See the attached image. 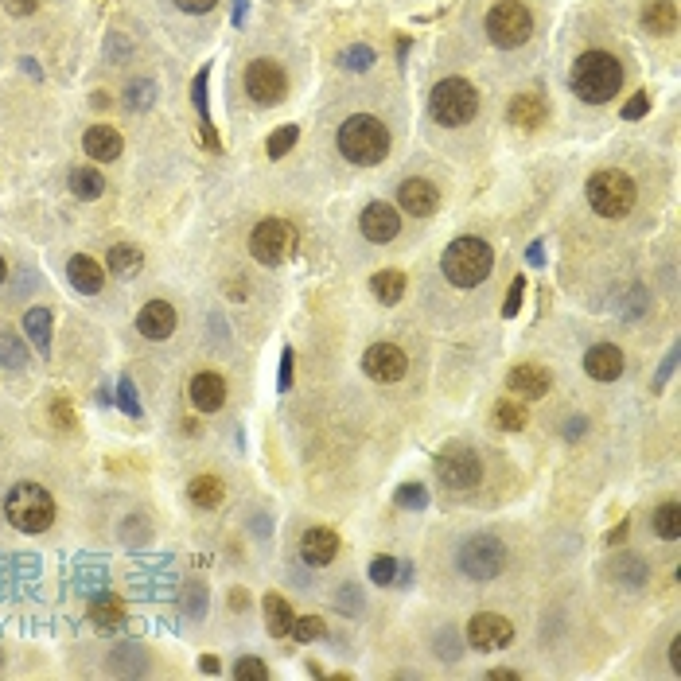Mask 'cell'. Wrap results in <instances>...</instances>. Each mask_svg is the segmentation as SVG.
Here are the masks:
<instances>
[{
    "mask_svg": "<svg viewBox=\"0 0 681 681\" xmlns=\"http://www.w3.org/2000/svg\"><path fill=\"white\" fill-rule=\"evenodd\" d=\"M456 565L471 580H495L506 569V545L495 534H475L456 549Z\"/></svg>",
    "mask_w": 681,
    "mask_h": 681,
    "instance_id": "cell-8",
    "label": "cell"
},
{
    "mask_svg": "<svg viewBox=\"0 0 681 681\" xmlns=\"http://www.w3.org/2000/svg\"><path fill=\"white\" fill-rule=\"evenodd\" d=\"M24 362H28V347L16 339V335H0V366H8V370H24Z\"/></svg>",
    "mask_w": 681,
    "mask_h": 681,
    "instance_id": "cell-37",
    "label": "cell"
},
{
    "mask_svg": "<svg viewBox=\"0 0 681 681\" xmlns=\"http://www.w3.org/2000/svg\"><path fill=\"white\" fill-rule=\"evenodd\" d=\"M522 292H526V277H514V285H510V296H506V308H502V316H518V308H522Z\"/></svg>",
    "mask_w": 681,
    "mask_h": 681,
    "instance_id": "cell-47",
    "label": "cell"
},
{
    "mask_svg": "<svg viewBox=\"0 0 681 681\" xmlns=\"http://www.w3.org/2000/svg\"><path fill=\"white\" fill-rule=\"evenodd\" d=\"M0 4L8 8V16H20V20H24V16H32V12L39 8V0H0Z\"/></svg>",
    "mask_w": 681,
    "mask_h": 681,
    "instance_id": "cell-49",
    "label": "cell"
},
{
    "mask_svg": "<svg viewBox=\"0 0 681 681\" xmlns=\"http://www.w3.org/2000/svg\"><path fill=\"white\" fill-rule=\"evenodd\" d=\"M4 518L20 530V534H43L55 522V499L47 487L39 483H16L4 499Z\"/></svg>",
    "mask_w": 681,
    "mask_h": 681,
    "instance_id": "cell-3",
    "label": "cell"
},
{
    "mask_svg": "<svg viewBox=\"0 0 681 681\" xmlns=\"http://www.w3.org/2000/svg\"><path fill=\"white\" fill-rule=\"evenodd\" d=\"M584 370L596 378V382H615L623 374V351L615 343H596L588 355H584Z\"/></svg>",
    "mask_w": 681,
    "mask_h": 681,
    "instance_id": "cell-21",
    "label": "cell"
},
{
    "mask_svg": "<svg viewBox=\"0 0 681 681\" xmlns=\"http://www.w3.org/2000/svg\"><path fill=\"white\" fill-rule=\"evenodd\" d=\"M444 277L456 288H475L479 281H487L491 265H495V253L483 238H456L448 250H444Z\"/></svg>",
    "mask_w": 681,
    "mask_h": 681,
    "instance_id": "cell-4",
    "label": "cell"
},
{
    "mask_svg": "<svg viewBox=\"0 0 681 681\" xmlns=\"http://www.w3.org/2000/svg\"><path fill=\"white\" fill-rule=\"evenodd\" d=\"M397 203H401L405 215L429 218L436 215V207H440V191H436V183L429 180H405L397 187Z\"/></svg>",
    "mask_w": 681,
    "mask_h": 681,
    "instance_id": "cell-15",
    "label": "cell"
},
{
    "mask_svg": "<svg viewBox=\"0 0 681 681\" xmlns=\"http://www.w3.org/2000/svg\"><path fill=\"white\" fill-rule=\"evenodd\" d=\"M670 662H674V674L681 678V635L674 639V643H670Z\"/></svg>",
    "mask_w": 681,
    "mask_h": 681,
    "instance_id": "cell-52",
    "label": "cell"
},
{
    "mask_svg": "<svg viewBox=\"0 0 681 681\" xmlns=\"http://www.w3.org/2000/svg\"><path fill=\"white\" fill-rule=\"evenodd\" d=\"M635 199H639L635 180L623 176V172H615V168H604V172H592V176H588V203H592L596 215L604 218L631 215Z\"/></svg>",
    "mask_w": 681,
    "mask_h": 681,
    "instance_id": "cell-5",
    "label": "cell"
},
{
    "mask_svg": "<svg viewBox=\"0 0 681 681\" xmlns=\"http://www.w3.org/2000/svg\"><path fill=\"white\" fill-rule=\"evenodd\" d=\"M218 0H176V8L183 12H191V16H203V12H211Z\"/></svg>",
    "mask_w": 681,
    "mask_h": 681,
    "instance_id": "cell-50",
    "label": "cell"
},
{
    "mask_svg": "<svg viewBox=\"0 0 681 681\" xmlns=\"http://www.w3.org/2000/svg\"><path fill=\"white\" fill-rule=\"evenodd\" d=\"M24 335H28V343H36V351L47 359L51 355V308L24 312Z\"/></svg>",
    "mask_w": 681,
    "mask_h": 681,
    "instance_id": "cell-27",
    "label": "cell"
},
{
    "mask_svg": "<svg viewBox=\"0 0 681 681\" xmlns=\"http://www.w3.org/2000/svg\"><path fill=\"white\" fill-rule=\"evenodd\" d=\"M374 296L382 300V304H397L401 296H405V273H397V269H382V273H374Z\"/></svg>",
    "mask_w": 681,
    "mask_h": 681,
    "instance_id": "cell-34",
    "label": "cell"
},
{
    "mask_svg": "<svg viewBox=\"0 0 681 681\" xmlns=\"http://www.w3.org/2000/svg\"><path fill=\"white\" fill-rule=\"evenodd\" d=\"M296 141H300V129H296V125H281V129H277V133H273V137L265 141V152H269V160H281V156H285V152Z\"/></svg>",
    "mask_w": 681,
    "mask_h": 681,
    "instance_id": "cell-39",
    "label": "cell"
},
{
    "mask_svg": "<svg viewBox=\"0 0 681 681\" xmlns=\"http://www.w3.org/2000/svg\"><path fill=\"white\" fill-rule=\"evenodd\" d=\"M650 526L662 541H678L681 538V502H662L654 514H650Z\"/></svg>",
    "mask_w": 681,
    "mask_h": 681,
    "instance_id": "cell-31",
    "label": "cell"
},
{
    "mask_svg": "<svg viewBox=\"0 0 681 681\" xmlns=\"http://www.w3.org/2000/svg\"><path fill=\"white\" fill-rule=\"evenodd\" d=\"M246 4H250V0H238V4H234V24H242V20H246Z\"/></svg>",
    "mask_w": 681,
    "mask_h": 681,
    "instance_id": "cell-57",
    "label": "cell"
},
{
    "mask_svg": "<svg viewBox=\"0 0 681 681\" xmlns=\"http://www.w3.org/2000/svg\"><path fill=\"white\" fill-rule=\"evenodd\" d=\"M394 576H397V561H394V557L378 553V557L370 561V580H374V584H394Z\"/></svg>",
    "mask_w": 681,
    "mask_h": 681,
    "instance_id": "cell-44",
    "label": "cell"
},
{
    "mask_svg": "<svg viewBox=\"0 0 681 681\" xmlns=\"http://www.w3.org/2000/svg\"><path fill=\"white\" fill-rule=\"evenodd\" d=\"M90 623H94L98 631H117V627L125 623V600H121L117 592H98V596L90 600Z\"/></svg>",
    "mask_w": 681,
    "mask_h": 681,
    "instance_id": "cell-24",
    "label": "cell"
},
{
    "mask_svg": "<svg viewBox=\"0 0 681 681\" xmlns=\"http://www.w3.org/2000/svg\"><path fill=\"white\" fill-rule=\"evenodd\" d=\"M71 191L74 199H102V191H106V180H102V172L90 164V168H74L71 172Z\"/></svg>",
    "mask_w": 681,
    "mask_h": 681,
    "instance_id": "cell-33",
    "label": "cell"
},
{
    "mask_svg": "<svg viewBox=\"0 0 681 681\" xmlns=\"http://www.w3.org/2000/svg\"><path fill=\"white\" fill-rule=\"evenodd\" d=\"M643 28L650 36H670L678 28V8L674 0H650L643 8Z\"/></svg>",
    "mask_w": 681,
    "mask_h": 681,
    "instance_id": "cell-25",
    "label": "cell"
},
{
    "mask_svg": "<svg viewBox=\"0 0 681 681\" xmlns=\"http://www.w3.org/2000/svg\"><path fill=\"white\" fill-rule=\"evenodd\" d=\"M137 331L144 339H168L176 331V308L168 300H148L137 316Z\"/></svg>",
    "mask_w": 681,
    "mask_h": 681,
    "instance_id": "cell-18",
    "label": "cell"
},
{
    "mask_svg": "<svg viewBox=\"0 0 681 681\" xmlns=\"http://www.w3.org/2000/svg\"><path fill=\"white\" fill-rule=\"evenodd\" d=\"M230 608L246 611V592H242V588H234V592H230Z\"/></svg>",
    "mask_w": 681,
    "mask_h": 681,
    "instance_id": "cell-54",
    "label": "cell"
},
{
    "mask_svg": "<svg viewBox=\"0 0 681 681\" xmlns=\"http://www.w3.org/2000/svg\"><path fill=\"white\" fill-rule=\"evenodd\" d=\"M292 242H296V234H292V226H288L285 218H261L250 234V253L261 265L273 269V265H281L292 253Z\"/></svg>",
    "mask_w": 681,
    "mask_h": 681,
    "instance_id": "cell-10",
    "label": "cell"
},
{
    "mask_svg": "<svg viewBox=\"0 0 681 681\" xmlns=\"http://www.w3.org/2000/svg\"><path fill=\"white\" fill-rule=\"evenodd\" d=\"M495 425H499V429H510V432L526 429V405H518V401H499V405H495Z\"/></svg>",
    "mask_w": 681,
    "mask_h": 681,
    "instance_id": "cell-38",
    "label": "cell"
},
{
    "mask_svg": "<svg viewBox=\"0 0 681 681\" xmlns=\"http://www.w3.org/2000/svg\"><path fill=\"white\" fill-rule=\"evenodd\" d=\"M0 662H4V658H0Z\"/></svg>",
    "mask_w": 681,
    "mask_h": 681,
    "instance_id": "cell-61",
    "label": "cell"
},
{
    "mask_svg": "<svg viewBox=\"0 0 681 681\" xmlns=\"http://www.w3.org/2000/svg\"><path fill=\"white\" fill-rule=\"evenodd\" d=\"M611 580L623 584V588H643L646 584V561L635 553H623L611 561Z\"/></svg>",
    "mask_w": 681,
    "mask_h": 681,
    "instance_id": "cell-29",
    "label": "cell"
},
{
    "mask_svg": "<svg viewBox=\"0 0 681 681\" xmlns=\"http://www.w3.org/2000/svg\"><path fill=\"white\" fill-rule=\"evenodd\" d=\"M335 553H339V534L335 530H327V526H312V530H304V538H300V557L308 561V565H331L335 561Z\"/></svg>",
    "mask_w": 681,
    "mask_h": 681,
    "instance_id": "cell-17",
    "label": "cell"
},
{
    "mask_svg": "<svg viewBox=\"0 0 681 681\" xmlns=\"http://www.w3.org/2000/svg\"><path fill=\"white\" fill-rule=\"evenodd\" d=\"M359 226L366 242L382 246V242H394L397 234H401V215H397L390 203H370V207L362 211Z\"/></svg>",
    "mask_w": 681,
    "mask_h": 681,
    "instance_id": "cell-14",
    "label": "cell"
},
{
    "mask_svg": "<svg viewBox=\"0 0 681 681\" xmlns=\"http://www.w3.org/2000/svg\"><path fill=\"white\" fill-rule=\"evenodd\" d=\"M487 678L491 681H518V674H514V670H487Z\"/></svg>",
    "mask_w": 681,
    "mask_h": 681,
    "instance_id": "cell-55",
    "label": "cell"
},
{
    "mask_svg": "<svg viewBox=\"0 0 681 681\" xmlns=\"http://www.w3.org/2000/svg\"><path fill=\"white\" fill-rule=\"evenodd\" d=\"M187 499L195 502L199 510H218V506L226 502V487H222V479H215V475H199V479L187 483Z\"/></svg>",
    "mask_w": 681,
    "mask_h": 681,
    "instance_id": "cell-26",
    "label": "cell"
},
{
    "mask_svg": "<svg viewBox=\"0 0 681 681\" xmlns=\"http://www.w3.org/2000/svg\"><path fill=\"white\" fill-rule=\"evenodd\" d=\"M82 148H86V156H94L98 164H109V160H117L121 156V133L113 129V125H90L86 133H82Z\"/></svg>",
    "mask_w": 681,
    "mask_h": 681,
    "instance_id": "cell-20",
    "label": "cell"
},
{
    "mask_svg": "<svg viewBox=\"0 0 681 681\" xmlns=\"http://www.w3.org/2000/svg\"><path fill=\"white\" fill-rule=\"evenodd\" d=\"M545 98L541 94H534V90H526V94H518L514 102H510V109H506V117H510V125H518V129H538V125H545Z\"/></svg>",
    "mask_w": 681,
    "mask_h": 681,
    "instance_id": "cell-23",
    "label": "cell"
},
{
    "mask_svg": "<svg viewBox=\"0 0 681 681\" xmlns=\"http://www.w3.org/2000/svg\"><path fill=\"white\" fill-rule=\"evenodd\" d=\"M141 250L137 246H129V242H117L113 250H109V269L117 273V277H133L137 269H141Z\"/></svg>",
    "mask_w": 681,
    "mask_h": 681,
    "instance_id": "cell-35",
    "label": "cell"
},
{
    "mask_svg": "<svg viewBox=\"0 0 681 681\" xmlns=\"http://www.w3.org/2000/svg\"><path fill=\"white\" fill-rule=\"evenodd\" d=\"M234 678H238V681H265V678H269V666H265L261 658H238V666H234Z\"/></svg>",
    "mask_w": 681,
    "mask_h": 681,
    "instance_id": "cell-42",
    "label": "cell"
},
{
    "mask_svg": "<svg viewBox=\"0 0 681 681\" xmlns=\"http://www.w3.org/2000/svg\"><path fill=\"white\" fill-rule=\"evenodd\" d=\"M339 63H343L347 71H366V67L374 63V47H366V43H355V47H347V51L339 55Z\"/></svg>",
    "mask_w": 681,
    "mask_h": 681,
    "instance_id": "cell-40",
    "label": "cell"
},
{
    "mask_svg": "<svg viewBox=\"0 0 681 681\" xmlns=\"http://www.w3.org/2000/svg\"><path fill=\"white\" fill-rule=\"evenodd\" d=\"M436 479H440L444 487H452V491L475 487V483L483 479V464H479L475 448H467V444L440 448V452H436Z\"/></svg>",
    "mask_w": 681,
    "mask_h": 681,
    "instance_id": "cell-9",
    "label": "cell"
},
{
    "mask_svg": "<svg viewBox=\"0 0 681 681\" xmlns=\"http://www.w3.org/2000/svg\"><path fill=\"white\" fill-rule=\"evenodd\" d=\"M623 86V63L611 51H584L573 63V94L580 102L604 106Z\"/></svg>",
    "mask_w": 681,
    "mask_h": 681,
    "instance_id": "cell-2",
    "label": "cell"
},
{
    "mask_svg": "<svg viewBox=\"0 0 681 681\" xmlns=\"http://www.w3.org/2000/svg\"><path fill=\"white\" fill-rule=\"evenodd\" d=\"M429 502V491L421 487V483H405V487H397V506H405V510H421Z\"/></svg>",
    "mask_w": 681,
    "mask_h": 681,
    "instance_id": "cell-41",
    "label": "cell"
},
{
    "mask_svg": "<svg viewBox=\"0 0 681 681\" xmlns=\"http://www.w3.org/2000/svg\"><path fill=\"white\" fill-rule=\"evenodd\" d=\"M362 370H366V378L390 386V382H401V378H405L409 359H405V351H401L397 343H374V347L362 355Z\"/></svg>",
    "mask_w": 681,
    "mask_h": 681,
    "instance_id": "cell-12",
    "label": "cell"
},
{
    "mask_svg": "<svg viewBox=\"0 0 681 681\" xmlns=\"http://www.w3.org/2000/svg\"><path fill=\"white\" fill-rule=\"evenodd\" d=\"M4 277H8V265H4V261H0V285H4Z\"/></svg>",
    "mask_w": 681,
    "mask_h": 681,
    "instance_id": "cell-60",
    "label": "cell"
},
{
    "mask_svg": "<svg viewBox=\"0 0 681 681\" xmlns=\"http://www.w3.org/2000/svg\"><path fill=\"white\" fill-rule=\"evenodd\" d=\"M246 94L257 106H277L288 94V74L281 71L277 59H253L246 67Z\"/></svg>",
    "mask_w": 681,
    "mask_h": 681,
    "instance_id": "cell-11",
    "label": "cell"
},
{
    "mask_svg": "<svg viewBox=\"0 0 681 681\" xmlns=\"http://www.w3.org/2000/svg\"><path fill=\"white\" fill-rule=\"evenodd\" d=\"M296 643H316L327 635V623H323L320 615H300V619H292V631H288Z\"/></svg>",
    "mask_w": 681,
    "mask_h": 681,
    "instance_id": "cell-36",
    "label": "cell"
},
{
    "mask_svg": "<svg viewBox=\"0 0 681 681\" xmlns=\"http://www.w3.org/2000/svg\"><path fill=\"white\" fill-rule=\"evenodd\" d=\"M534 32V16H530V8L522 4V0H499V4H491V12H487V36L495 47L502 51H514V47H522L526 39Z\"/></svg>",
    "mask_w": 681,
    "mask_h": 681,
    "instance_id": "cell-7",
    "label": "cell"
},
{
    "mask_svg": "<svg viewBox=\"0 0 681 681\" xmlns=\"http://www.w3.org/2000/svg\"><path fill=\"white\" fill-rule=\"evenodd\" d=\"M203 608H207V592H203V584H191V588L183 592V611H191V615L199 619Z\"/></svg>",
    "mask_w": 681,
    "mask_h": 681,
    "instance_id": "cell-46",
    "label": "cell"
},
{
    "mask_svg": "<svg viewBox=\"0 0 681 681\" xmlns=\"http://www.w3.org/2000/svg\"><path fill=\"white\" fill-rule=\"evenodd\" d=\"M335 144H339V152H343L351 164L374 168V164H382V160L390 156V129H386L378 117H370V113H355V117H347V121L339 125Z\"/></svg>",
    "mask_w": 681,
    "mask_h": 681,
    "instance_id": "cell-1",
    "label": "cell"
},
{
    "mask_svg": "<svg viewBox=\"0 0 681 681\" xmlns=\"http://www.w3.org/2000/svg\"><path fill=\"white\" fill-rule=\"evenodd\" d=\"M67 281H71L78 292H86V296H98L102 285H106V269H102L94 257L78 253V257H71V265H67Z\"/></svg>",
    "mask_w": 681,
    "mask_h": 681,
    "instance_id": "cell-22",
    "label": "cell"
},
{
    "mask_svg": "<svg viewBox=\"0 0 681 681\" xmlns=\"http://www.w3.org/2000/svg\"><path fill=\"white\" fill-rule=\"evenodd\" d=\"M429 106H432V117H436L440 125L460 129V125H467V121L479 113V94H475V86H471L467 78H444V82L432 86Z\"/></svg>",
    "mask_w": 681,
    "mask_h": 681,
    "instance_id": "cell-6",
    "label": "cell"
},
{
    "mask_svg": "<svg viewBox=\"0 0 681 681\" xmlns=\"http://www.w3.org/2000/svg\"><path fill=\"white\" fill-rule=\"evenodd\" d=\"M292 608H288V600H281L277 592H269L265 596V627H269V635L273 639H285L288 631H292Z\"/></svg>",
    "mask_w": 681,
    "mask_h": 681,
    "instance_id": "cell-30",
    "label": "cell"
},
{
    "mask_svg": "<svg viewBox=\"0 0 681 681\" xmlns=\"http://www.w3.org/2000/svg\"><path fill=\"white\" fill-rule=\"evenodd\" d=\"M24 71L32 74V78H39V67H36V59H24Z\"/></svg>",
    "mask_w": 681,
    "mask_h": 681,
    "instance_id": "cell-58",
    "label": "cell"
},
{
    "mask_svg": "<svg viewBox=\"0 0 681 681\" xmlns=\"http://www.w3.org/2000/svg\"><path fill=\"white\" fill-rule=\"evenodd\" d=\"M187 394H191V405H195L199 413H218L222 401H226V382H222V374H215V370H199V374L191 378Z\"/></svg>",
    "mask_w": 681,
    "mask_h": 681,
    "instance_id": "cell-16",
    "label": "cell"
},
{
    "mask_svg": "<svg viewBox=\"0 0 681 681\" xmlns=\"http://www.w3.org/2000/svg\"><path fill=\"white\" fill-rule=\"evenodd\" d=\"M277 382H281V390L292 386V347H285V355H281V374H277Z\"/></svg>",
    "mask_w": 681,
    "mask_h": 681,
    "instance_id": "cell-51",
    "label": "cell"
},
{
    "mask_svg": "<svg viewBox=\"0 0 681 681\" xmlns=\"http://www.w3.org/2000/svg\"><path fill=\"white\" fill-rule=\"evenodd\" d=\"M510 639H514V623L495 615V611H479V615L467 619V643L475 650H499Z\"/></svg>",
    "mask_w": 681,
    "mask_h": 681,
    "instance_id": "cell-13",
    "label": "cell"
},
{
    "mask_svg": "<svg viewBox=\"0 0 681 681\" xmlns=\"http://www.w3.org/2000/svg\"><path fill=\"white\" fill-rule=\"evenodd\" d=\"M623 538H627V518H623V522H619V526H615V530L608 534L611 545H615V541H623Z\"/></svg>",
    "mask_w": 681,
    "mask_h": 681,
    "instance_id": "cell-56",
    "label": "cell"
},
{
    "mask_svg": "<svg viewBox=\"0 0 681 681\" xmlns=\"http://www.w3.org/2000/svg\"><path fill=\"white\" fill-rule=\"evenodd\" d=\"M646 109H650V94H635V98L623 106V117H627V121H639V117H646Z\"/></svg>",
    "mask_w": 681,
    "mask_h": 681,
    "instance_id": "cell-48",
    "label": "cell"
},
{
    "mask_svg": "<svg viewBox=\"0 0 681 681\" xmlns=\"http://www.w3.org/2000/svg\"><path fill=\"white\" fill-rule=\"evenodd\" d=\"M156 94H160V90H156L152 78H133V82L125 86V98H121V102H125V109H133V113H148V109L156 106Z\"/></svg>",
    "mask_w": 681,
    "mask_h": 681,
    "instance_id": "cell-32",
    "label": "cell"
},
{
    "mask_svg": "<svg viewBox=\"0 0 681 681\" xmlns=\"http://www.w3.org/2000/svg\"><path fill=\"white\" fill-rule=\"evenodd\" d=\"M117 405H121L129 417H141V401H137V386H133V378H121V382H117Z\"/></svg>",
    "mask_w": 681,
    "mask_h": 681,
    "instance_id": "cell-43",
    "label": "cell"
},
{
    "mask_svg": "<svg viewBox=\"0 0 681 681\" xmlns=\"http://www.w3.org/2000/svg\"><path fill=\"white\" fill-rule=\"evenodd\" d=\"M530 261H534V265H541V242H534V250H530Z\"/></svg>",
    "mask_w": 681,
    "mask_h": 681,
    "instance_id": "cell-59",
    "label": "cell"
},
{
    "mask_svg": "<svg viewBox=\"0 0 681 681\" xmlns=\"http://www.w3.org/2000/svg\"><path fill=\"white\" fill-rule=\"evenodd\" d=\"M199 670H203V674H218V658H215V654H203V658H199Z\"/></svg>",
    "mask_w": 681,
    "mask_h": 681,
    "instance_id": "cell-53",
    "label": "cell"
},
{
    "mask_svg": "<svg viewBox=\"0 0 681 681\" xmlns=\"http://www.w3.org/2000/svg\"><path fill=\"white\" fill-rule=\"evenodd\" d=\"M207 78H211V67H203V71L195 74V82H191V102L199 109V121H203V141L211 144V148H222V141L215 137V129H211V109H207Z\"/></svg>",
    "mask_w": 681,
    "mask_h": 681,
    "instance_id": "cell-28",
    "label": "cell"
},
{
    "mask_svg": "<svg viewBox=\"0 0 681 681\" xmlns=\"http://www.w3.org/2000/svg\"><path fill=\"white\" fill-rule=\"evenodd\" d=\"M510 390L518 397H526V401H538V397L549 394V370L538 366V362H518L514 370H510Z\"/></svg>",
    "mask_w": 681,
    "mask_h": 681,
    "instance_id": "cell-19",
    "label": "cell"
},
{
    "mask_svg": "<svg viewBox=\"0 0 681 681\" xmlns=\"http://www.w3.org/2000/svg\"><path fill=\"white\" fill-rule=\"evenodd\" d=\"M51 421H55L59 429H74V409L67 397H55V401H51Z\"/></svg>",
    "mask_w": 681,
    "mask_h": 681,
    "instance_id": "cell-45",
    "label": "cell"
}]
</instances>
